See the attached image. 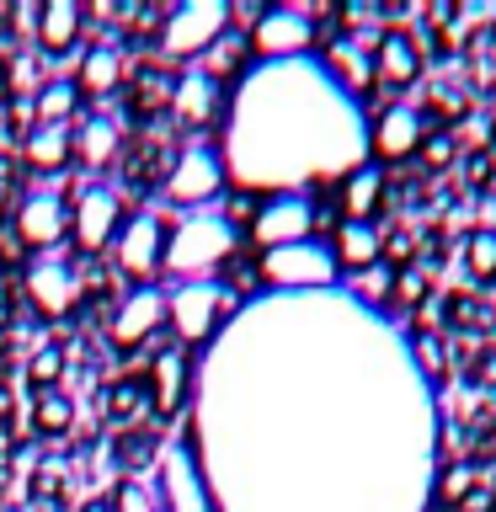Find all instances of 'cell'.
<instances>
[{"instance_id": "cell-11", "label": "cell", "mask_w": 496, "mask_h": 512, "mask_svg": "<svg viewBox=\"0 0 496 512\" xmlns=\"http://www.w3.org/2000/svg\"><path fill=\"white\" fill-rule=\"evenodd\" d=\"M246 48L256 64H294V59H315L320 48V27H310L294 6H262L256 22L246 27Z\"/></svg>"}, {"instance_id": "cell-27", "label": "cell", "mask_w": 496, "mask_h": 512, "mask_svg": "<svg viewBox=\"0 0 496 512\" xmlns=\"http://www.w3.org/2000/svg\"><path fill=\"white\" fill-rule=\"evenodd\" d=\"M251 48H246V32H224V38L208 48V54L192 64V70H203L208 80H214L219 91H230V86H240V80L251 75Z\"/></svg>"}, {"instance_id": "cell-44", "label": "cell", "mask_w": 496, "mask_h": 512, "mask_svg": "<svg viewBox=\"0 0 496 512\" xmlns=\"http://www.w3.org/2000/svg\"><path fill=\"white\" fill-rule=\"evenodd\" d=\"M480 480H486V491H491V507H496V470H491V475H480Z\"/></svg>"}, {"instance_id": "cell-39", "label": "cell", "mask_w": 496, "mask_h": 512, "mask_svg": "<svg viewBox=\"0 0 496 512\" xmlns=\"http://www.w3.org/2000/svg\"><path fill=\"white\" fill-rule=\"evenodd\" d=\"M491 166H496V155H491V150H470V160H464V182H470L475 192H480V187H491Z\"/></svg>"}, {"instance_id": "cell-21", "label": "cell", "mask_w": 496, "mask_h": 512, "mask_svg": "<svg viewBox=\"0 0 496 512\" xmlns=\"http://www.w3.org/2000/svg\"><path fill=\"white\" fill-rule=\"evenodd\" d=\"M86 27H91L86 6H75V0H48V6H38V22H32V54L64 59L70 48H80Z\"/></svg>"}, {"instance_id": "cell-9", "label": "cell", "mask_w": 496, "mask_h": 512, "mask_svg": "<svg viewBox=\"0 0 496 512\" xmlns=\"http://www.w3.org/2000/svg\"><path fill=\"white\" fill-rule=\"evenodd\" d=\"M123 219H128L123 187H112V182H80L70 192V240H75V251L86 256V262H91V256H102V251H112Z\"/></svg>"}, {"instance_id": "cell-34", "label": "cell", "mask_w": 496, "mask_h": 512, "mask_svg": "<svg viewBox=\"0 0 496 512\" xmlns=\"http://www.w3.org/2000/svg\"><path fill=\"white\" fill-rule=\"evenodd\" d=\"M475 480H480V470H470V464H438V475H432V502L459 512V502L475 491Z\"/></svg>"}, {"instance_id": "cell-41", "label": "cell", "mask_w": 496, "mask_h": 512, "mask_svg": "<svg viewBox=\"0 0 496 512\" xmlns=\"http://www.w3.org/2000/svg\"><path fill=\"white\" fill-rule=\"evenodd\" d=\"M459 27H491V16H496V0H475V6H459Z\"/></svg>"}, {"instance_id": "cell-28", "label": "cell", "mask_w": 496, "mask_h": 512, "mask_svg": "<svg viewBox=\"0 0 496 512\" xmlns=\"http://www.w3.org/2000/svg\"><path fill=\"white\" fill-rule=\"evenodd\" d=\"M75 118H80L75 80H43L32 91V128H75Z\"/></svg>"}, {"instance_id": "cell-8", "label": "cell", "mask_w": 496, "mask_h": 512, "mask_svg": "<svg viewBox=\"0 0 496 512\" xmlns=\"http://www.w3.org/2000/svg\"><path fill=\"white\" fill-rule=\"evenodd\" d=\"M166 235L171 219L160 208H134L123 219L118 240H112V272L123 278V288H155L160 262H166Z\"/></svg>"}, {"instance_id": "cell-37", "label": "cell", "mask_w": 496, "mask_h": 512, "mask_svg": "<svg viewBox=\"0 0 496 512\" xmlns=\"http://www.w3.org/2000/svg\"><path fill=\"white\" fill-rule=\"evenodd\" d=\"M422 299H427V267L390 272V304H400V310H422Z\"/></svg>"}, {"instance_id": "cell-31", "label": "cell", "mask_w": 496, "mask_h": 512, "mask_svg": "<svg viewBox=\"0 0 496 512\" xmlns=\"http://www.w3.org/2000/svg\"><path fill=\"white\" fill-rule=\"evenodd\" d=\"M171 86H176V75H171V64H166V59L139 64V75H134V107H139V112L166 107V102H171Z\"/></svg>"}, {"instance_id": "cell-16", "label": "cell", "mask_w": 496, "mask_h": 512, "mask_svg": "<svg viewBox=\"0 0 496 512\" xmlns=\"http://www.w3.org/2000/svg\"><path fill=\"white\" fill-rule=\"evenodd\" d=\"M144 390H150V416H155V422H176V416L192 406V390H198L192 352L160 347L150 358V374H144Z\"/></svg>"}, {"instance_id": "cell-12", "label": "cell", "mask_w": 496, "mask_h": 512, "mask_svg": "<svg viewBox=\"0 0 496 512\" xmlns=\"http://www.w3.org/2000/svg\"><path fill=\"white\" fill-rule=\"evenodd\" d=\"M22 294L38 320H70L80 304V267L70 256H32L22 272Z\"/></svg>"}, {"instance_id": "cell-40", "label": "cell", "mask_w": 496, "mask_h": 512, "mask_svg": "<svg viewBox=\"0 0 496 512\" xmlns=\"http://www.w3.org/2000/svg\"><path fill=\"white\" fill-rule=\"evenodd\" d=\"M470 107L459 96V86H432V96H427V112H443V118H459V112Z\"/></svg>"}, {"instance_id": "cell-23", "label": "cell", "mask_w": 496, "mask_h": 512, "mask_svg": "<svg viewBox=\"0 0 496 512\" xmlns=\"http://www.w3.org/2000/svg\"><path fill=\"white\" fill-rule=\"evenodd\" d=\"M70 139H75V160L86 171H107V166H118V155H123V123L107 118V112L80 118L70 128Z\"/></svg>"}, {"instance_id": "cell-14", "label": "cell", "mask_w": 496, "mask_h": 512, "mask_svg": "<svg viewBox=\"0 0 496 512\" xmlns=\"http://www.w3.org/2000/svg\"><path fill=\"white\" fill-rule=\"evenodd\" d=\"M427 139V112L416 102H390L379 112H368V160L374 166H395L411 160Z\"/></svg>"}, {"instance_id": "cell-26", "label": "cell", "mask_w": 496, "mask_h": 512, "mask_svg": "<svg viewBox=\"0 0 496 512\" xmlns=\"http://www.w3.org/2000/svg\"><path fill=\"white\" fill-rule=\"evenodd\" d=\"M22 166L32 176H59L75 166V139L70 128H27L22 134Z\"/></svg>"}, {"instance_id": "cell-18", "label": "cell", "mask_w": 496, "mask_h": 512, "mask_svg": "<svg viewBox=\"0 0 496 512\" xmlns=\"http://www.w3.org/2000/svg\"><path fill=\"white\" fill-rule=\"evenodd\" d=\"M224 107H230V91H219L203 70H182L171 86V123L182 134H208V128H224Z\"/></svg>"}, {"instance_id": "cell-29", "label": "cell", "mask_w": 496, "mask_h": 512, "mask_svg": "<svg viewBox=\"0 0 496 512\" xmlns=\"http://www.w3.org/2000/svg\"><path fill=\"white\" fill-rule=\"evenodd\" d=\"M102 411H107V422L112 427H128L134 432L144 416H150V390H144V379H112L107 390H102Z\"/></svg>"}, {"instance_id": "cell-19", "label": "cell", "mask_w": 496, "mask_h": 512, "mask_svg": "<svg viewBox=\"0 0 496 512\" xmlns=\"http://www.w3.org/2000/svg\"><path fill=\"white\" fill-rule=\"evenodd\" d=\"M432 38H416L406 27H379L374 38V86H390V91H411L422 80V48Z\"/></svg>"}, {"instance_id": "cell-10", "label": "cell", "mask_w": 496, "mask_h": 512, "mask_svg": "<svg viewBox=\"0 0 496 512\" xmlns=\"http://www.w3.org/2000/svg\"><path fill=\"white\" fill-rule=\"evenodd\" d=\"M155 507L160 512H214V491H208V475L198 464V448L187 438H176L166 448H155Z\"/></svg>"}, {"instance_id": "cell-13", "label": "cell", "mask_w": 496, "mask_h": 512, "mask_svg": "<svg viewBox=\"0 0 496 512\" xmlns=\"http://www.w3.org/2000/svg\"><path fill=\"white\" fill-rule=\"evenodd\" d=\"M166 331V288H123V299L112 304L107 320V342L112 352H139Z\"/></svg>"}, {"instance_id": "cell-4", "label": "cell", "mask_w": 496, "mask_h": 512, "mask_svg": "<svg viewBox=\"0 0 496 512\" xmlns=\"http://www.w3.org/2000/svg\"><path fill=\"white\" fill-rule=\"evenodd\" d=\"M256 283L267 299H310V294H336L342 267L331 256V240H299L256 256Z\"/></svg>"}, {"instance_id": "cell-36", "label": "cell", "mask_w": 496, "mask_h": 512, "mask_svg": "<svg viewBox=\"0 0 496 512\" xmlns=\"http://www.w3.org/2000/svg\"><path fill=\"white\" fill-rule=\"evenodd\" d=\"M107 507H112V512H160V507H155V491L144 486L139 475H123L118 486H112Z\"/></svg>"}, {"instance_id": "cell-25", "label": "cell", "mask_w": 496, "mask_h": 512, "mask_svg": "<svg viewBox=\"0 0 496 512\" xmlns=\"http://www.w3.org/2000/svg\"><path fill=\"white\" fill-rule=\"evenodd\" d=\"M384 251V230L379 224H336L331 230V256L342 267V278H363V272L379 267Z\"/></svg>"}, {"instance_id": "cell-30", "label": "cell", "mask_w": 496, "mask_h": 512, "mask_svg": "<svg viewBox=\"0 0 496 512\" xmlns=\"http://www.w3.org/2000/svg\"><path fill=\"white\" fill-rule=\"evenodd\" d=\"M406 358H411L416 379H422L427 390H443V384H448V352H443L438 336H411V342H406Z\"/></svg>"}, {"instance_id": "cell-32", "label": "cell", "mask_w": 496, "mask_h": 512, "mask_svg": "<svg viewBox=\"0 0 496 512\" xmlns=\"http://www.w3.org/2000/svg\"><path fill=\"white\" fill-rule=\"evenodd\" d=\"M32 427L43 432V438H64V432L75 427V400L64 390H48L32 400Z\"/></svg>"}, {"instance_id": "cell-20", "label": "cell", "mask_w": 496, "mask_h": 512, "mask_svg": "<svg viewBox=\"0 0 496 512\" xmlns=\"http://www.w3.org/2000/svg\"><path fill=\"white\" fill-rule=\"evenodd\" d=\"M320 70H326V80L342 96H352V102L363 107V96L368 91H379L374 86V43H363V38H347V32H336V43L326 48V59H315Z\"/></svg>"}, {"instance_id": "cell-6", "label": "cell", "mask_w": 496, "mask_h": 512, "mask_svg": "<svg viewBox=\"0 0 496 512\" xmlns=\"http://www.w3.org/2000/svg\"><path fill=\"white\" fill-rule=\"evenodd\" d=\"M224 192H230V171H224L219 144H208V139L182 144L171 155L166 176H160V198L171 208H182V214H208V208H219Z\"/></svg>"}, {"instance_id": "cell-24", "label": "cell", "mask_w": 496, "mask_h": 512, "mask_svg": "<svg viewBox=\"0 0 496 512\" xmlns=\"http://www.w3.org/2000/svg\"><path fill=\"white\" fill-rule=\"evenodd\" d=\"M384 187H390V176L379 166H358L352 176L336 182V203H342V224H374L379 208H384Z\"/></svg>"}, {"instance_id": "cell-15", "label": "cell", "mask_w": 496, "mask_h": 512, "mask_svg": "<svg viewBox=\"0 0 496 512\" xmlns=\"http://www.w3.org/2000/svg\"><path fill=\"white\" fill-rule=\"evenodd\" d=\"M16 246L32 251V256H54L64 240H70V198L64 192H27L16 203Z\"/></svg>"}, {"instance_id": "cell-17", "label": "cell", "mask_w": 496, "mask_h": 512, "mask_svg": "<svg viewBox=\"0 0 496 512\" xmlns=\"http://www.w3.org/2000/svg\"><path fill=\"white\" fill-rule=\"evenodd\" d=\"M251 240L262 251L315 240V198H304V192H278V198H262L256 224H251Z\"/></svg>"}, {"instance_id": "cell-45", "label": "cell", "mask_w": 496, "mask_h": 512, "mask_svg": "<svg viewBox=\"0 0 496 512\" xmlns=\"http://www.w3.org/2000/svg\"><path fill=\"white\" fill-rule=\"evenodd\" d=\"M491 144H496V118H491Z\"/></svg>"}, {"instance_id": "cell-46", "label": "cell", "mask_w": 496, "mask_h": 512, "mask_svg": "<svg viewBox=\"0 0 496 512\" xmlns=\"http://www.w3.org/2000/svg\"><path fill=\"white\" fill-rule=\"evenodd\" d=\"M491 27H496V16H491Z\"/></svg>"}, {"instance_id": "cell-38", "label": "cell", "mask_w": 496, "mask_h": 512, "mask_svg": "<svg viewBox=\"0 0 496 512\" xmlns=\"http://www.w3.org/2000/svg\"><path fill=\"white\" fill-rule=\"evenodd\" d=\"M416 155L427 160V171H448L459 160V139L454 134H432V128H427V139H422V150H416Z\"/></svg>"}, {"instance_id": "cell-1", "label": "cell", "mask_w": 496, "mask_h": 512, "mask_svg": "<svg viewBox=\"0 0 496 512\" xmlns=\"http://www.w3.org/2000/svg\"><path fill=\"white\" fill-rule=\"evenodd\" d=\"M214 512H427L438 411L406 342L347 294L251 299L203 358Z\"/></svg>"}, {"instance_id": "cell-5", "label": "cell", "mask_w": 496, "mask_h": 512, "mask_svg": "<svg viewBox=\"0 0 496 512\" xmlns=\"http://www.w3.org/2000/svg\"><path fill=\"white\" fill-rule=\"evenodd\" d=\"M235 315H240V304H235V294L219 278L214 283H176V288H166V331L176 336L182 352H208L224 331H230Z\"/></svg>"}, {"instance_id": "cell-33", "label": "cell", "mask_w": 496, "mask_h": 512, "mask_svg": "<svg viewBox=\"0 0 496 512\" xmlns=\"http://www.w3.org/2000/svg\"><path fill=\"white\" fill-rule=\"evenodd\" d=\"M459 267L470 283H496V230H475L459 246Z\"/></svg>"}, {"instance_id": "cell-43", "label": "cell", "mask_w": 496, "mask_h": 512, "mask_svg": "<svg viewBox=\"0 0 496 512\" xmlns=\"http://www.w3.org/2000/svg\"><path fill=\"white\" fill-rule=\"evenodd\" d=\"M80 512H112V507H107V496H96V502H86Z\"/></svg>"}, {"instance_id": "cell-3", "label": "cell", "mask_w": 496, "mask_h": 512, "mask_svg": "<svg viewBox=\"0 0 496 512\" xmlns=\"http://www.w3.org/2000/svg\"><path fill=\"white\" fill-rule=\"evenodd\" d=\"M240 235L224 224L214 208L208 214H182L166 235V262H160V278L176 283H214L224 278V267L235 262Z\"/></svg>"}, {"instance_id": "cell-35", "label": "cell", "mask_w": 496, "mask_h": 512, "mask_svg": "<svg viewBox=\"0 0 496 512\" xmlns=\"http://www.w3.org/2000/svg\"><path fill=\"white\" fill-rule=\"evenodd\" d=\"M59 379H64V347H54V342L32 347V358H27V384H32V395L59 390Z\"/></svg>"}, {"instance_id": "cell-7", "label": "cell", "mask_w": 496, "mask_h": 512, "mask_svg": "<svg viewBox=\"0 0 496 512\" xmlns=\"http://www.w3.org/2000/svg\"><path fill=\"white\" fill-rule=\"evenodd\" d=\"M224 32H230V0H182V6L160 16L155 48L166 64H187L192 70Z\"/></svg>"}, {"instance_id": "cell-2", "label": "cell", "mask_w": 496, "mask_h": 512, "mask_svg": "<svg viewBox=\"0 0 496 512\" xmlns=\"http://www.w3.org/2000/svg\"><path fill=\"white\" fill-rule=\"evenodd\" d=\"M224 171L240 192H304L368 166V112L315 59L251 64L224 107Z\"/></svg>"}, {"instance_id": "cell-22", "label": "cell", "mask_w": 496, "mask_h": 512, "mask_svg": "<svg viewBox=\"0 0 496 512\" xmlns=\"http://www.w3.org/2000/svg\"><path fill=\"white\" fill-rule=\"evenodd\" d=\"M128 80V59L118 43H91L86 54L75 64V91L91 96V102H107V96H118Z\"/></svg>"}, {"instance_id": "cell-42", "label": "cell", "mask_w": 496, "mask_h": 512, "mask_svg": "<svg viewBox=\"0 0 496 512\" xmlns=\"http://www.w3.org/2000/svg\"><path fill=\"white\" fill-rule=\"evenodd\" d=\"M459 512H496V507H491V491H486V480H475V491L459 502Z\"/></svg>"}]
</instances>
